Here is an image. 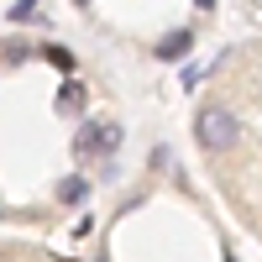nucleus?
Instances as JSON below:
<instances>
[{"label": "nucleus", "instance_id": "f257e3e1", "mask_svg": "<svg viewBox=\"0 0 262 262\" xmlns=\"http://www.w3.org/2000/svg\"><path fill=\"white\" fill-rule=\"evenodd\" d=\"M194 137H200L205 152H231V142L242 137V126H236V116L226 105H205V111L194 116Z\"/></svg>", "mask_w": 262, "mask_h": 262}, {"label": "nucleus", "instance_id": "f03ea898", "mask_svg": "<svg viewBox=\"0 0 262 262\" xmlns=\"http://www.w3.org/2000/svg\"><path fill=\"white\" fill-rule=\"evenodd\" d=\"M189 48H194V32H189V27H179V32L158 37V48H152V53H158V58H179V53H189Z\"/></svg>", "mask_w": 262, "mask_h": 262}, {"label": "nucleus", "instance_id": "7ed1b4c3", "mask_svg": "<svg viewBox=\"0 0 262 262\" xmlns=\"http://www.w3.org/2000/svg\"><path fill=\"white\" fill-rule=\"evenodd\" d=\"M100 131H105V126H79V137H74V158H95V152H100Z\"/></svg>", "mask_w": 262, "mask_h": 262}, {"label": "nucleus", "instance_id": "20e7f679", "mask_svg": "<svg viewBox=\"0 0 262 262\" xmlns=\"http://www.w3.org/2000/svg\"><path fill=\"white\" fill-rule=\"evenodd\" d=\"M58 111H69V116L84 111V90H79V84H63V90H58Z\"/></svg>", "mask_w": 262, "mask_h": 262}, {"label": "nucleus", "instance_id": "39448f33", "mask_svg": "<svg viewBox=\"0 0 262 262\" xmlns=\"http://www.w3.org/2000/svg\"><path fill=\"white\" fill-rule=\"evenodd\" d=\"M84 200H90V184H84L79 173H74V179H63V205H84Z\"/></svg>", "mask_w": 262, "mask_h": 262}, {"label": "nucleus", "instance_id": "423d86ee", "mask_svg": "<svg viewBox=\"0 0 262 262\" xmlns=\"http://www.w3.org/2000/svg\"><path fill=\"white\" fill-rule=\"evenodd\" d=\"M48 63H53V69H63V74H74V53H69V48H58V42L48 48Z\"/></svg>", "mask_w": 262, "mask_h": 262}, {"label": "nucleus", "instance_id": "0eeeda50", "mask_svg": "<svg viewBox=\"0 0 262 262\" xmlns=\"http://www.w3.org/2000/svg\"><path fill=\"white\" fill-rule=\"evenodd\" d=\"M116 147H121V126H105L100 131V152H116Z\"/></svg>", "mask_w": 262, "mask_h": 262}, {"label": "nucleus", "instance_id": "6e6552de", "mask_svg": "<svg viewBox=\"0 0 262 262\" xmlns=\"http://www.w3.org/2000/svg\"><path fill=\"white\" fill-rule=\"evenodd\" d=\"M6 63L16 69V63H27V42H6Z\"/></svg>", "mask_w": 262, "mask_h": 262}, {"label": "nucleus", "instance_id": "1a4fd4ad", "mask_svg": "<svg viewBox=\"0 0 262 262\" xmlns=\"http://www.w3.org/2000/svg\"><path fill=\"white\" fill-rule=\"evenodd\" d=\"M37 11V0H16V6H11V21H21V16H32Z\"/></svg>", "mask_w": 262, "mask_h": 262}, {"label": "nucleus", "instance_id": "9d476101", "mask_svg": "<svg viewBox=\"0 0 262 262\" xmlns=\"http://www.w3.org/2000/svg\"><path fill=\"white\" fill-rule=\"evenodd\" d=\"M210 6H215V0H200V11H210Z\"/></svg>", "mask_w": 262, "mask_h": 262}, {"label": "nucleus", "instance_id": "9b49d317", "mask_svg": "<svg viewBox=\"0 0 262 262\" xmlns=\"http://www.w3.org/2000/svg\"><path fill=\"white\" fill-rule=\"evenodd\" d=\"M79 6H90V0H79Z\"/></svg>", "mask_w": 262, "mask_h": 262}, {"label": "nucleus", "instance_id": "f8f14e48", "mask_svg": "<svg viewBox=\"0 0 262 262\" xmlns=\"http://www.w3.org/2000/svg\"><path fill=\"white\" fill-rule=\"evenodd\" d=\"M100 262H105V257H100Z\"/></svg>", "mask_w": 262, "mask_h": 262}]
</instances>
